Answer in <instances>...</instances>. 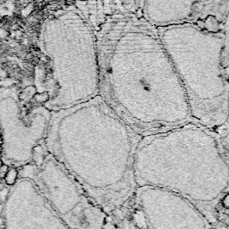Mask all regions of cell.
<instances>
[{
	"label": "cell",
	"instance_id": "obj_1",
	"mask_svg": "<svg viewBox=\"0 0 229 229\" xmlns=\"http://www.w3.org/2000/svg\"><path fill=\"white\" fill-rule=\"evenodd\" d=\"M98 95L140 136L193 122L158 28L140 15L105 16L95 28Z\"/></svg>",
	"mask_w": 229,
	"mask_h": 229
},
{
	"label": "cell",
	"instance_id": "obj_2",
	"mask_svg": "<svg viewBox=\"0 0 229 229\" xmlns=\"http://www.w3.org/2000/svg\"><path fill=\"white\" fill-rule=\"evenodd\" d=\"M141 138L98 95L51 112L46 146L108 214L121 208L137 189L133 162Z\"/></svg>",
	"mask_w": 229,
	"mask_h": 229
},
{
	"label": "cell",
	"instance_id": "obj_3",
	"mask_svg": "<svg viewBox=\"0 0 229 229\" xmlns=\"http://www.w3.org/2000/svg\"><path fill=\"white\" fill-rule=\"evenodd\" d=\"M137 187H154L180 195L215 222L216 208L227 196V135L190 122L142 136L133 162Z\"/></svg>",
	"mask_w": 229,
	"mask_h": 229
},
{
	"label": "cell",
	"instance_id": "obj_4",
	"mask_svg": "<svg viewBox=\"0 0 229 229\" xmlns=\"http://www.w3.org/2000/svg\"><path fill=\"white\" fill-rule=\"evenodd\" d=\"M40 90L35 98L50 112L98 95V64L93 25L81 12H55L41 29Z\"/></svg>",
	"mask_w": 229,
	"mask_h": 229
},
{
	"label": "cell",
	"instance_id": "obj_5",
	"mask_svg": "<svg viewBox=\"0 0 229 229\" xmlns=\"http://www.w3.org/2000/svg\"><path fill=\"white\" fill-rule=\"evenodd\" d=\"M158 30L183 86L191 120L227 135L228 32H208L190 25Z\"/></svg>",
	"mask_w": 229,
	"mask_h": 229
},
{
	"label": "cell",
	"instance_id": "obj_6",
	"mask_svg": "<svg viewBox=\"0 0 229 229\" xmlns=\"http://www.w3.org/2000/svg\"><path fill=\"white\" fill-rule=\"evenodd\" d=\"M40 191L68 229H103L107 214L48 153L40 162Z\"/></svg>",
	"mask_w": 229,
	"mask_h": 229
},
{
	"label": "cell",
	"instance_id": "obj_7",
	"mask_svg": "<svg viewBox=\"0 0 229 229\" xmlns=\"http://www.w3.org/2000/svg\"><path fill=\"white\" fill-rule=\"evenodd\" d=\"M229 0H141L140 15L156 28L190 25L228 32Z\"/></svg>",
	"mask_w": 229,
	"mask_h": 229
},
{
	"label": "cell",
	"instance_id": "obj_8",
	"mask_svg": "<svg viewBox=\"0 0 229 229\" xmlns=\"http://www.w3.org/2000/svg\"><path fill=\"white\" fill-rule=\"evenodd\" d=\"M134 194L150 229H209L206 216L180 195L146 186Z\"/></svg>",
	"mask_w": 229,
	"mask_h": 229
},
{
	"label": "cell",
	"instance_id": "obj_9",
	"mask_svg": "<svg viewBox=\"0 0 229 229\" xmlns=\"http://www.w3.org/2000/svg\"><path fill=\"white\" fill-rule=\"evenodd\" d=\"M17 176H18V171L15 168H10L8 169L7 175L5 176V183L8 185H13L15 184V183L16 182L17 179Z\"/></svg>",
	"mask_w": 229,
	"mask_h": 229
},
{
	"label": "cell",
	"instance_id": "obj_10",
	"mask_svg": "<svg viewBox=\"0 0 229 229\" xmlns=\"http://www.w3.org/2000/svg\"><path fill=\"white\" fill-rule=\"evenodd\" d=\"M8 169H9V168H8L7 165H2L1 166H0V179L5 178Z\"/></svg>",
	"mask_w": 229,
	"mask_h": 229
},
{
	"label": "cell",
	"instance_id": "obj_11",
	"mask_svg": "<svg viewBox=\"0 0 229 229\" xmlns=\"http://www.w3.org/2000/svg\"><path fill=\"white\" fill-rule=\"evenodd\" d=\"M4 189H5V184L0 182V191H1L2 190H4Z\"/></svg>",
	"mask_w": 229,
	"mask_h": 229
},
{
	"label": "cell",
	"instance_id": "obj_12",
	"mask_svg": "<svg viewBox=\"0 0 229 229\" xmlns=\"http://www.w3.org/2000/svg\"><path fill=\"white\" fill-rule=\"evenodd\" d=\"M0 224H3V222H2V218H0Z\"/></svg>",
	"mask_w": 229,
	"mask_h": 229
}]
</instances>
